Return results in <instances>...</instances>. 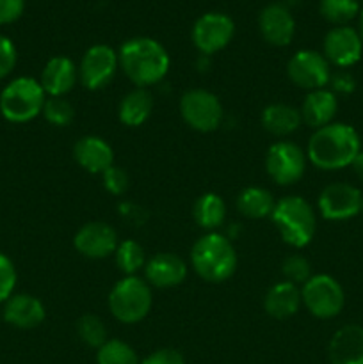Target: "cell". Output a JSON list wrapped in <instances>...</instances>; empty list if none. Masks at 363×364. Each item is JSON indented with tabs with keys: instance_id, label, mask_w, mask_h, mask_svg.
<instances>
[{
	"instance_id": "42",
	"label": "cell",
	"mask_w": 363,
	"mask_h": 364,
	"mask_svg": "<svg viewBox=\"0 0 363 364\" xmlns=\"http://www.w3.org/2000/svg\"><path fill=\"white\" fill-rule=\"evenodd\" d=\"M359 213H363V203H362V212H359Z\"/></svg>"
},
{
	"instance_id": "34",
	"label": "cell",
	"mask_w": 363,
	"mask_h": 364,
	"mask_svg": "<svg viewBox=\"0 0 363 364\" xmlns=\"http://www.w3.org/2000/svg\"><path fill=\"white\" fill-rule=\"evenodd\" d=\"M16 287V269L6 255L0 252V304L13 295Z\"/></svg>"
},
{
	"instance_id": "27",
	"label": "cell",
	"mask_w": 363,
	"mask_h": 364,
	"mask_svg": "<svg viewBox=\"0 0 363 364\" xmlns=\"http://www.w3.org/2000/svg\"><path fill=\"white\" fill-rule=\"evenodd\" d=\"M194 219L203 230L214 231L221 228V224L226 219V205H224L223 198L214 192H206V194L199 196L198 201L194 203Z\"/></svg>"
},
{
	"instance_id": "19",
	"label": "cell",
	"mask_w": 363,
	"mask_h": 364,
	"mask_svg": "<svg viewBox=\"0 0 363 364\" xmlns=\"http://www.w3.org/2000/svg\"><path fill=\"white\" fill-rule=\"evenodd\" d=\"M331 364H363V327L351 323L333 334L327 347Z\"/></svg>"
},
{
	"instance_id": "37",
	"label": "cell",
	"mask_w": 363,
	"mask_h": 364,
	"mask_svg": "<svg viewBox=\"0 0 363 364\" xmlns=\"http://www.w3.org/2000/svg\"><path fill=\"white\" fill-rule=\"evenodd\" d=\"M141 364H185V359L174 348H160L142 359Z\"/></svg>"
},
{
	"instance_id": "39",
	"label": "cell",
	"mask_w": 363,
	"mask_h": 364,
	"mask_svg": "<svg viewBox=\"0 0 363 364\" xmlns=\"http://www.w3.org/2000/svg\"><path fill=\"white\" fill-rule=\"evenodd\" d=\"M331 91L335 95H351L356 89V80L351 73L347 71H338V73L331 75L330 78Z\"/></svg>"
},
{
	"instance_id": "36",
	"label": "cell",
	"mask_w": 363,
	"mask_h": 364,
	"mask_svg": "<svg viewBox=\"0 0 363 364\" xmlns=\"http://www.w3.org/2000/svg\"><path fill=\"white\" fill-rule=\"evenodd\" d=\"M16 48L6 36H0V80L6 78L16 66Z\"/></svg>"
},
{
	"instance_id": "29",
	"label": "cell",
	"mask_w": 363,
	"mask_h": 364,
	"mask_svg": "<svg viewBox=\"0 0 363 364\" xmlns=\"http://www.w3.org/2000/svg\"><path fill=\"white\" fill-rule=\"evenodd\" d=\"M114 255H116V265L127 276H135V272L144 265V251L135 240H123L117 244Z\"/></svg>"
},
{
	"instance_id": "33",
	"label": "cell",
	"mask_w": 363,
	"mask_h": 364,
	"mask_svg": "<svg viewBox=\"0 0 363 364\" xmlns=\"http://www.w3.org/2000/svg\"><path fill=\"white\" fill-rule=\"evenodd\" d=\"M283 276L292 284H305L312 277V267L310 262L302 256H288L283 262Z\"/></svg>"
},
{
	"instance_id": "35",
	"label": "cell",
	"mask_w": 363,
	"mask_h": 364,
	"mask_svg": "<svg viewBox=\"0 0 363 364\" xmlns=\"http://www.w3.org/2000/svg\"><path fill=\"white\" fill-rule=\"evenodd\" d=\"M102 180L105 191L112 196H121L128 188V174L125 173V169L114 166V164L109 169L103 171Z\"/></svg>"
},
{
	"instance_id": "21",
	"label": "cell",
	"mask_w": 363,
	"mask_h": 364,
	"mask_svg": "<svg viewBox=\"0 0 363 364\" xmlns=\"http://www.w3.org/2000/svg\"><path fill=\"white\" fill-rule=\"evenodd\" d=\"M78 80V70L75 68L73 60L68 57H52L45 64L41 73L43 91L48 96H64L73 89V85Z\"/></svg>"
},
{
	"instance_id": "17",
	"label": "cell",
	"mask_w": 363,
	"mask_h": 364,
	"mask_svg": "<svg viewBox=\"0 0 363 364\" xmlns=\"http://www.w3.org/2000/svg\"><path fill=\"white\" fill-rule=\"evenodd\" d=\"M144 274L149 287L173 288L184 283L187 276V265L180 256L173 252H160L146 263Z\"/></svg>"
},
{
	"instance_id": "6",
	"label": "cell",
	"mask_w": 363,
	"mask_h": 364,
	"mask_svg": "<svg viewBox=\"0 0 363 364\" xmlns=\"http://www.w3.org/2000/svg\"><path fill=\"white\" fill-rule=\"evenodd\" d=\"M153 304L152 288L137 276H127L114 284L109 294V308L121 323H137L149 313Z\"/></svg>"
},
{
	"instance_id": "5",
	"label": "cell",
	"mask_w": 363,
	"mask_h": 364,
	"mask_svg": "<svg viewBox=\"0 0 363 364\" xmlns=\"http://www.w3.org/2000/svg\"><path fill=\"white\" fill-rule=\"evenodd\" d=\"M46 95L39 80L20 77L11 80L0 92V112L11 123H27L43 112Z\"/></svg>"
},
{
	"instance_id": "20",
	"label": "cell",
	"mask_w": 363,
	"mask_h": 364,
	"mask_svg": "<svg viewBox=\"0 0 363 364\" xmlns=\"http://www.w3.org/2000/svg\"><path fill=\"white\" fill-rule=\"evenodd\" d=\"M73 156L78 166L91 174H102L114 162V151L110 144L96 135L78 139L73 148Z\"/></svg>"
},
{
	"instance_id": "11",
	"label": "cell",
	"mask_w": 363,
	"mask_h": 364,
	"mask_svg": "<svg viewBox=\"0 0 363 364\" xmlns=\"http://www.w3.org/2000/svg\"><path fill=\"white\" fill-rule=\"evenodd\" d=\"M117 66H120V59L110 46L95 45L82 57L78 78L89 91H98L112 80Z\"/></svg>"
},
{
	"instance_id": "14",
	"label": "cell",
	"mask_w": 363,
	"mask_h": 364,
	"mask_svg": "<svg viewBox=\"0 0 363 364\" xmlns=\"http://www.w3.org/2000/svg\"><path fill=\"white\" fill-rule=\"evenodd\" d=\"M363 53V41L358 31L352 27L342 25V27L331 28L324 38V57L327 63L338 68L354 66Z\"/></svg>"
},
{
	"instance_id": "1",
	"label": "cell",
	"mask_w": 363,
	"mask_h": 364,
	"mask_svg": "<svg viewBox=\"0 0 363 364\" xmlns=\"http://www.w3.org/2000/svg\"><path fill=\"white\" fill-rule=\"evenodd\" d=\"M362 151L359 134L345 123H330L313 132L306 159L322 171H338L351 166Z\"/></svg>"
},
{
	"instance_id": "18",
	"label": "cell",
	"mask_w": 363,
	"mask_h": 364,
	"mask_svg": "<svg viewBox=\"0 0 363 364\" xmlns=\"http://www.w3.org/2000/svg\"><path fill=\"white\" fill-rule=\"evenodd\" d=\"M4 320L16 329H34L45 320V306L34 295H11L4 302Z\"/></svg>"
},
{
	"instance_id": "32",
	"label": "cell",
	"mask_w": 363,
	"mask_h": 364,
	"mask_svg": "<svg viewBox=\"0 0 363 364\" xmlns=\"http://www.w3.org/2000/svg\"><path fill=\"white\" fill-rule=\"evenodd\" d=\"M41 114L53 127H66L73 121L75 110L71 103L64 100L63 96H50V98H46Z\"/></svg>"
},
{
	"instance_id": "24",
	"label": "cell",
	"mask_w": 363,
	"mask_h": 364,
	"mask_svg": "<svg viewBox=\"0 0 363 364\" xmlns=\"http://www.w3.org/2000/svg\"><path fill=\"white\" fill-rule=\"evenodd\" d=\"M153 112V96L148 89L137 87L128 92L120 103L117 116L125 127H141L149 119Z\"/></svg>"
},
{
	"instance_id": "28",
	"label": "cell",
	"mask_w": 363,
	"mask_h": 364,
	"mask_svg": "<svg viewBox=\"0 0 363 364\" xmlns=\"http://www.w3.org/2000/svg\"><path fill=\"white\" fill-rule=\"evenodd\" d=\"M98 364H141L137 354L128 343L121 340H107L96 354Z\"/></svg>"
},
{
	"instance_id": "23",
	"label": "cell",
	"mask_w": 363,
	"mask_h": 364,
	"mask_svg": "<svg viewBox=\"0 0 363 364\" xmlns=\"http://www.w3.org/2000/svg\"><path fill=\"white\" fill-rule=\"evenodd\" d=\"M301 304V290L298 288V284H292L288 281L270 287L263 299V308H265L267 315L278 320L295 315Z\"/></svg>"
},
{
	"instance_id": "12",
	"label": "cell",
	"mask_w": 363,
	"mask_h": 364,
	"mask_svg": "<svg viewBox=\"0 0 363 364\" xmlns=\"http://www.w3.org/2000/svg\"><path fill=\"white\" fill-rule=\"evenodd\" d=\"M235 34V25L223 13H206L192 27V43L205 55L223 50Z\"/></svg>"
},
{
	"instance_id": "15",
	"label": "cell",
	"mask_w": 363,
	"mask_h": 364,
	"mask_svg": "<svg viewBox=\"0 0 363 364\" xmlns=\"http://www.w3.org/2000/svg\"><path fill=\"white\" fill-rule=\"evenodd\" d=\"M73 245L85 258L102 259L116 251L117 235L109 224L88 223L77 231L73 238Z\"/></svg>"
},
{
	"instance_id": "10",
	"label": "cell",
	"mask_w": 363,
	"mask_h": 364,
	"mask_svg": "<svg viewBox=\"0 0 363 364\" xmlns=\"http://www.w3.org/2000/svg\"><path fill=\"white\" fill-rule=\"evenodd\" d=\"M288 78L294 82L298 87L315 91V89H324L330 84L331 70L326 57L313 50H301L294 53L288 60L287 66Z\"/></svg>"
},
{
	"instance_id": "13",
	"label": "cell",
	"mask_w": 363,
	"mask_h": 364,
	"mask_svg": "<svg viewBox=\"0 0 363 364\" xmlns=\"http://www.w3.org/2000/svg\"><path fill=\"white\" fill-rule=\"evenodd\" d=\"M363 196L349 183H331L320 192L319 212L327 220H347L362 212Z\"/></svg>"
},
{
	"instance_id": "22",
	"label": "cell",
	"mask_w": 363,
	"mask_h": 364,
	"mask_svg": "<svg viewBox=\"0 0 363 364\" xmlns=\"http://www.w3.org/2000/svg\"><path fill=\"white\" fill-rule=\"evenodd\" d=\"M338 110V98L331 89H315L306 95L305 102L301 107V117L302 123L308 127L319 128L326 127V124L333 123V117L337 116Z\"/></svg>"
},
{
	"instance_id": "26",
	"label": "cell",
	"mask_w": 363,
	"mask_h": 364,
	"mask_svg": "<svg viewBox=\"0 0 363 364\" xmlns=\"http://www.w3.org/2000/svg\"><path fill=\"white\" fill-rule=\"evenodd\" d=\"M276 201L273 199L267 188L248 187L238 194L237 208L238 212L249 219H265L273 213Z\"/></svg>"
},
{
	"instance_id": "8",
	"label": "cell",
	"mask_w": 363,
	"mask_h": 364,
	"mask_svg": "<svg viewBox=\"0 0 363 364\" xmlns=\"http://www.w3.org/2000/svg\"><path fill=\"white\" fill-rule=\"evenodd\" d=\"M180 112L185 123L198 132H214L223 123V105L214 92L191 89L180 100Z\"/></svg>"
},
{
	"instance_id": "38",
	"label": "cell",
	"mask_w": 363,
	"mask_h": 364,
	"mask_svg": "<svg viewBox=\"0 0 363 364\" xmlns=\"http://www.w3.org/2000/svg\"><path fill=\"white\" fill-rule=\"evenodd\" d=\"M25 0H0V25L13 23L21 16Z\"/></svg>"
},
{
	"instance_id": "4",
	"label": "cell",
	"mask_w": 363,
	"mask_h": 364,
	"mask_svg": "<svg viewBox=\"0 0 363 364\" xmlns=\"http://www.w3.org/2000/svg\"><path fill=\"white\" fill-rule=\"evenodd\" d=\"M270 219L281 238L295 249L306 247L315 235V212L312 205L299 196H287L276 201Z\"/></svg>"
},
{
	"instance_id": "30",
	"label": "cell",
	"mask_w": 363,
	"mask_h": 364,
	"mask_svg": "<svg viewBox=\"0 0 363 364\" xmlns=\"http://www.w3.org/2000/svg\"><path fill=\"white\" fill-rule=\"evenodd\" d=\"M358 13V0H320V14L338 27L351 21Z\"/></svg>"
},
{
	"instance_id": "41",
	"label": "cell",
	"mask_w": 363,
	"mask_h": 364,
	"mask_svg": "<svg viewBox=\"0 0 363 364\" xmlns=\"http://www.w3.org/2000/svg\"><path fill=\"white\" fill-rule=\"evenodd\" d=\"M358 34H359V38H362V41H363V9H362V13H359V31H358Z\"/></svg>"
},
{
	"instance_id": "7",
	"label": "cell",
	"mask_w": 363,
	"mask_h": 364,
	"mask_svg": "<svg viewBox=\"0 0 363 364\" xmlns=\"http://www.w3.org/2000/svg\"><path fill=\"white\" fill-rule=\"evenodd\" d=\"M301 301L313 316L327 320L340 315L345 304V294L335 277L317 274L302 284Z\"/></svg>"
},
{
	"instance_id": "16",
	"label": "cell",
	"mask_w": 363,
	"mask_h": 364,
	"mask_svg": "<svg viewBox=\"0 0 363 364\" xmlns=\"http://www.w3.org/2000/svg\"><path fill=\"white\" fill-rule=\"evenodd\" d=\"M258 27L263 39L274 46L290 45L295 34L294 16L281 4H270L263 7L258 18Z\"/></svg>"
},
{
	"instance_id": "40",
	"label": "cell",
	"mask_w": 363,
	"mask_h": 364,
	"mask_svg": "<svg viewBox=\"0 0 363 364\" xmlns=\"http://www.w3.org/2000/svg\"><path fill=\"white\" fill-rule=\"evenodd\" d=\"M351 166H352V169H354V173L363 180V149L358 153V155H356L354 162H352Z\"/></svg>"
},
{
	"instance_id": "9",
	"label": "cell",
	"mask_w": 363,
	"mask_h": 364,
	"mask_svg": "<svg viewBox=\"0 0 363 364\" xmlns=\"http://www.w3.org/2000/svg\"><path fill=\"white\" fill-rule=\"evenodd\" d=\"M265 169L278 185H292L305 174L306 155L294 142L280 141L267 151Z\"/></svg>"
},
{
	"instance_id": "25",
	"label": "cell",
	"mask_w": 363,
	"mask_h": 364,
	"mask_svg": "<svg viewBox=\"0 0 363 364\" xmlns=\"http://www.w3.org/2000/svg\"><path fill=\"white\" fill-rule=\"evenodd\" d=\"M302 117L295 107L287 105V103H273L265 107L262 112V127L269 134L283 137L290 135L301 127Z\"/></svg>"
},
{
	"instance_id": "31",
	"label": "cell",
	"mask_w": 363,
	"mask_h": 364,
	"mask_svg": "<svg viewBox=\"0 0 363 364\" xmlns=\"http://www.w3.org/2000/svg\"><path fill=\"white\" fill-rule=\"evenodd\" d=\"M78 338L84 341L88 347L100 348L103 343H107V327L102 322V318L95 315H84L77 322Z\"/></svg>"
},
{
	"instance_id": "2",
	"label": "cell",
	"mask_w": 363,
	"mask_h": 364,
	"mask_svg": "<svg viewBox=\"0 0 363 364\" xmlns=\"http://www.w3.org/2000/svg\"><path fill=\"white\" fill-rule=\"evenodd\" d=\"M121 70L137 87H149L162 80L169 71V55L152 38H134L123 43L117 53Z\"/></svg>"
},
{
	"instance_id": "3",
	"label": "cell",
	"mask_w": 363,
	"mask_h": 364,
	"mask_svg": "<svg viewBox=\"0 0 363 364\" xmlns=\"http://www.w3.org/2000/svg\"><path fill=\"white\" fill-rule=\"evenodd\" d=\"M191 263L196 274L206 283H223L235 274L237 252L224 235L210 231L194 244Z\"/></svg>"
}]
</instances>
